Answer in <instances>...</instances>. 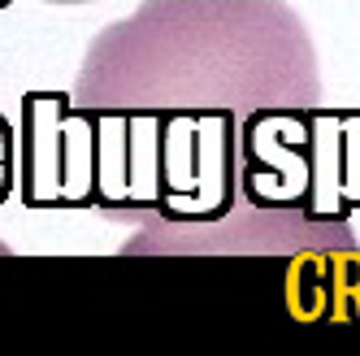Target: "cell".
Masks as SVG:
<instances>
[{"instance_id":"cell-1","label":"cell","mask_w":360,"mask_h":356,"mask_svg":"<svg viewBox=\"0 0 360 356\" xmlns=\"http://www.w3.org/2000/svg\"><path fill=\"white\" fill-rule=\"evenodd\" d=\"M87 113L317 109L321 65L291 0H143L100 31L65 91Z\"/></svg>"},{"instance_id":"cell-2","label":"cell","mask_w":360,"mask_h":356,"mask_svg":"<svg viewBox=\"0 0 360 356\" xmlns=\"http://www.w3.org/2000/svg\"><path fill=\"white\" fill-rule=\"evenodd\" d=\"M18 191L35 209H83L96 196V113L70 96L39 91L22 100L18 122Z\"/></svg>"},{"instance_id":"cell-3","label":"cell","mask_w":360,"mask_h":356,"mask_svg":"<svg viewBox=\"0 0 360 356\" xmlns=\"http://www.w3.org/2000/svg\"><path fill=\"white\" fill-rule=\"evenodd\" d=\"M165 200L152 222H213L239 205V117L161 113Z\"/></svg>"},{"instance_id":"cell-4","label":"cell","mask_w":360,"mask_h":356,"mask_svg":"<svg viewBox=\"0 0 360 356\" xmlns=\"http://www.w3.org/2000/svg\"><path fill=\"white\" fill-rule=\"evenodd\" d=\"M360 209V113L308 109V200L317 222H347Z\"/></svg>"},{"instance_id":"cell-5","label":"cell","mask_w":360,"mask_h":356,"mask_svg":"<svg viewBox=\"0 0 360 356\" xmlns=\"http://www.w3.org/2000/svg\"><path fill=\"white\" fill-rule=\"evenodd\" d=\"M13 148H18V139H13V126H9L5 117H0V200H5V196L13 191V178H18Z\"/></svg>"}]
</instances>
